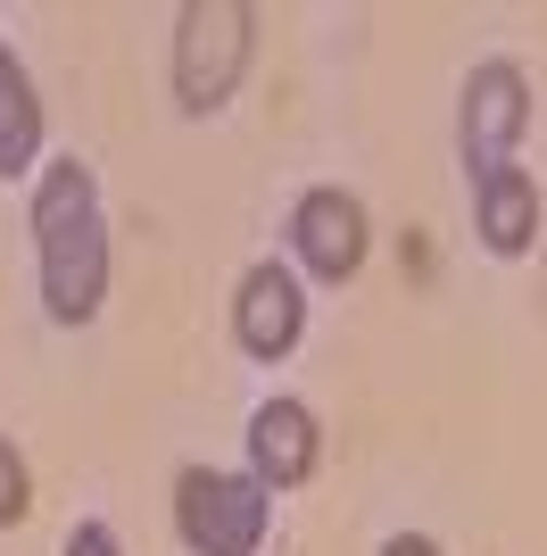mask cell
<instances>
[{
    "label": "cell",
    "instance_id": "cell-1",
    "mask_svg": "<svg viewBox=\"0 0 547 556\" xmlns=\"http://www.w3.org/2000/svg\"><path fill=\"white\" fill-rule=\"evenodd\" d=\"M34 266H42V307L59 325H91L109 300V225H100V184L84 159H50L34 175Z\"/></svg>",
    "mask_w": 547,
    "mask_h": 556
},
{
    "label": "cell",
    "instance_id": "cell-2",
    "mask_svg": "<svg viewBox=\"0 0 547 556\" xmlns=\"http://www.w3.org/2000/svg\"><path fill=\"white\" fill-rule=\"evenodd\" d=\"M274 523V490L257 473H216V465H182L175 482V532L191 556H257Z\"/></svg>",
    "mask_w": 547,
    "mask_h": 556
},
{
    "label": "cell",
    "instance_id": "cell-3",
    "mask_svg": "<svg viewBox=\"0 0 547 556\" xmlns=\"http://www.w3.org/2000/svg\"><path fill=\"white\" fill-rule=\"evenodd\" d=\"M257 50V9H241V0H191L175 17V92L191 116L225 109L232 84H241V67H250Z\"/></svg>",
    "mask_w": 547,
    "mask_h": 556
},
{
    "label": "cell",
    "instance_id": "cell-4",
    "mask_svg": "<svg viewBox=\"0 0 547 556\" xmlns=\"http://www.w3.org/2000/svg\"><path fill=\"white\" fill-rule=\"evenodd\" d=\"M531 125V84L514 59H481L473 75H465V109H456V150H465V175H498V166H514V141H523Z\"/></svg>",
    "mask_w": 547,
    "mask_h": 556
},
{
    "label": "cell",
    "instance_id": "cell-5",
    "mask_svg": "<svg viewBox=\"0 0 547 556\" xmlns=\"http://www.w3.org/2000/svg\"><path fill=\"white\" fill-rule=\"evenodd\" d=\"M291 250H298V266H307L316 282H348V275H357V266H365V208H357V191H341V184L298 191Z\"/></svg>",
    "mask_w": 547,
    "mask_h": 556
},
{
    "label": "cell",
    "instance_id": "cell-6",
    "mask_svg": "<svg viewBox=\"0 0 547 556\" xmlns=\"http://www.w3.org/2000/svg\"><path fill=\"white\" fill-rule=\"evenodd\" d=\"M298 332H307V300H298V275L282 266V257H257L250 275H241V291H232V341L250 349V357H291Z\"/></svg>",
    "mask_w": 547,
    "mask_h": 556
},
{
    "label": "cell",
    "instance_id": "cell-7",
    "mask_svg": "<svg viewBox=\"0 0 547 556\" xmlns=\"http://www.w3.org/2000/svg\"><path fill=\"white\" fill-rule=\"evenodd\" d=\"M316 457H323V432H316L307 399H266L250 416V473L266 490H298L316 473Z\"/></svg>",
    "mask_w": 547,
    "mask_h": 556
},
{
    "label": "cell",
    "instance_id": "cell-8",
    "mask_svg": "<svg viewBox=\"0 0 547 556\" xmlns=\"http://www.w3.org/2000/svg\"><path fill=\"white\" fill-rule=\"evenodd\" d=\"M473 232L489 257H523L531 232H539V184H531L523 166H498V175H481L473 184Z\"/></svg>",
    "mask_w": 547,
    "mask_h": 556
},
{
    "label": "cell",
    "instance_id": "cell-9",
    "mask_svg": "<svg viewBox=\"0 0 547 556\" xmlns=\"http://www.w3.org/2000/svg\"><path fill=\"white\" fill-rule=\"evenodd\" d=\"M42 100H34V75L17 67V50L0 42V175H42Z\"/></svg>",
    "mask_w": 547,
    "mask_h": 556
},
{
    "label": "cell",
    "instance_id": "cell-10",
    "mask_svg": "<svg viewBox=\"0 0 547 556\" xmlns=\"http://www.w3.org/2000/svg\"><path fill=\"white\" fill-rule=\"evenodd\" d=\"M34 507V482H25V457L9 441H0V523H17V515Z\"/></svg>",
    "mask_w": 547,
    "mask_h": 556
},
{
    "label": "cell",
    "instance_id": "cell-11",
    "mask_svg": "<svg viewBox=\"0 0 547 556\" xmlns=\"http://www.w3.org/2000/svg\"><path fill=\"white\" fill-rule=\"evenodd\" d=\"M67 556H125V548H116L109 523H75V532H67Z\"/></svg>",
    "mask_w": 547,
    "mask_h": 556
},
{
    "label": "cell",
    "instance_id": "cell-12",
    "mask_svg": "<svg viewBox=\"0 0 547 556\" xmlns=\"http://www.w3.org/2000/svg\"><path fill=\"white\" fill-rule=\"evenodd\" d=\"M382 556H440L423 532H398V540H382Z\"/></svg>",
    "mask_w": 547,
    "mask_h": 556
}]
</instances>
